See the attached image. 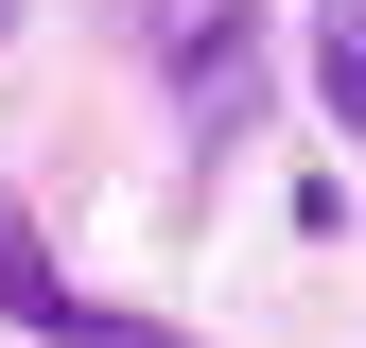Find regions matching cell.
Masks as SVG:
<instances>
[{
	"label": "cell",
	"instance_id": "obj_1",
	"mask_svg": "<svg viewBox=\"0 0 366 348\" xmlns=\"http://www.w3.org/2000/svg\"><path fill=\"white\" fill-rule=\"evenodd\" d=\"M0 331H35V348H192L174 314H122V296H87L18 192H0Z\"/></svg>",
	"mask_w": 366,
	"mask_h": 348
},
{
	"label": "cell",
	"instance_id": "obj_3",
	"mask_svg": "<svg viewBox=\"0 0 366 348\" xmlns=\"http://www.w3.org/2000/svg\"><path fill=\"white\" fill-rule=\"evenodd\" d=\"M314 105L332 140H366V0H314Z\"/></svg>",
	"mask_w": 366,
	"mask_h": 348
},
{
	"label": "cell",
	"instance_id": "obj_4",
	"mask_svg": "<svg viewBox=\"0 0 366 348\" xmlns=\"http://www.w3.org/2000/svg\"><path fill=\"white\" fill-rule=\"evenodd\" d=\"M0 35H18V0H0Z\"/></svg>",
	"mask_w": 366,
	"mask_h": 348
},
{
	"label": "cell",
	"instance_id": "obj_2",
	"mask_svg": "<svg viewBox=\"0 0 366 348\" xmlns=\"http://www.w3.org/2000/svg\"><path fill=\"white\" fill-rule=\"evenodd\" d=\"M262 87H280L262 18H244V0H209V18L174 35V105H192V140H244V122H262Z\"/></svg>",
	"mask_w": 366,
	"mask_h": 348
}]
</instances>
